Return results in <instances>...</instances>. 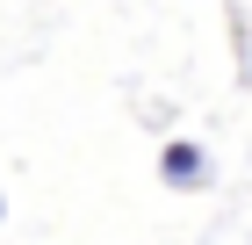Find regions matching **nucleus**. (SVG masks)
<instances>
[{
    "label": "nucleus",
    "mask_w": 252,
    "mask_h": 245,
    "mask_svg": "<svg viewBox=\"0 0 252 245\" xmlns=\"http://www.w3.org/2000/svg\"><path fill=\"white\" fill-rule=\"evenodd\" d=\"M158 173H166V188H202V180H209V151L180 137V144L158 151Z\"/></svg>",
    "instance_id": "obj_1"
},
{
    "label": "nucleus",
    "mask_w": 252,
    "mask_h": 245,
    "mask_svg": "<svg viewBox=\"0 0 252 245\" xmlns=\"http://www.w3.org/2000/svg\"><path fill=\"white\" fill-rule=\"evenodd\" d=\"M0 216H7V209H0Z\"/></svg>",
    "instance_id": "obj_2"
}]
</instances>
